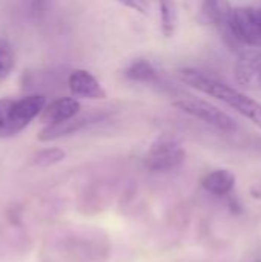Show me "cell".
Segmentation results:
<instances>
[{"label": "cell", "mask_w": 261, "mask_h": 262, "mask_svg": "<svg viewBox=\"0 0 261 262\" xmlns=\"http://www.w3.org/2000/svg\"><path fill=\"white\" fill-rule=\"evenodd\" d=\"M66 157L65 150L60 147H48L43 150H38L37 154H34L32 157V164L34 166H40V167H48V166H54L60 161H63Z\"/></svg>", "instance_id": "cell-14"}, {"label": "cell", "mask_w": 261, "mask_h": 262, "mask_svg": "<svg viewBox=\"0 0 261 262\" xmlns=\"http://www.w3.org/2000/svg\"><path fill=\"white\" fill-rule=\"evenodd\" d=\"M9 106H11V98H0V138H6Z\"/></svg>", "instance_id": "cell-16"}, {"label": "cell", "mask_w": 261, "mask_h": 262, "mask_svg": "<svg viewBox=\"0 0 261 262\" xmlns=\"http://www.w3.org/2000/svg\"><path fill=\"white\" fill-rule=\"evenodd\" d=\"M174 106L177 109H180L182 112L222 130L226 134H232L237 132L238 124L237 121L228 115L226 112H223L222 109H218L217 106H214L212 103L202 100V98H195V97H182L178 100L174 101Z\"/></svg>", "instance_id": "cell-3"}, {"label": "cell", "mask_w": 261, "mask_h": 262, "mask_svg": "<svg viewBox=\"0 0 261 262\" xmlns=\"http://www.w3.org/2000/svg\"><path fill=\"white\" fill-rule=\"evenodd\" d=\"M235 173L232 170L228 169H217L209 172L203 180H202V186L206 192H209L211 195L215 196H225L229 195L234 187H235Z\"/></svg>", "instance_id": "cell-12"}, {"label": "cell", "mask_w": 261, "mask_h": 262, "mask_svg": "<svg viewBox=\"0 0 261 262\" xmlns=\"http://www.w3.org/2000/svg\"><path fill=\"white\" fill-rule=\"evenodd\" d=\"M14 66V54L8 40L0 38V80H3Z\"/></svg>", "instance_id": "cell-15"}, {"label": "cell", "mask_w": 261, "mask_h": 262, "mask_svg": "<svg viewBox=\"0 0 261 262\" xmlns=\"http://www.w3.org/2000/svg\"><path fill=\"white\" fill-rule=\"evenodd\" d=\"M69 91L75 97L89 98V100H103L106 98V92L98 83V80L85 69H75L68 77Z\"/></svg>", "instance_id": "cell-11"}, {"label": "cell", "mask_w": 261, "mask_h": 262, "mask_svg": "<svg viewBox=\"0 0 261 262\" xmlns=\"http://www.w3.org/2000/svg\"><path fill=\"white\" fill-rule=\"evenodd\" d=\"M186 158L182 143L172 135L158 137L146 152L143 164L148 170L155 173H166L178 169Z\"/></svg>", "instance_id": "cell-2"}, {"label": "cell", "mask_w": 261, "mask_h": 262, "mask_svg": "<svg viewBox=\"0 0 261 262\" xmlns=\"http://www.w3.org/2000/svg\"><path fill=\"white\" fill-rule=\"evenodd\" d=\"M46 104V98L38 94L26 95L18 100H11L6 124V138L20 134L32 120H35Z\"/></svg>", "instance_id": "cell-5"}, {"label": "cell", "mask_w": 261, "mask_h": 262, "mask_svg": "<svg viewBox=\"0 0 261 262\" xmlns=\"http://www.w3.org/2000/svg\"><path fill=\"white\" fill-rule=\"evenodd\" d=\"M129 9L140 12L143 15H151L154 12L158 14L162 32L166 37H171L175 31L177 25V12L172 0H118Z\"/></svg>", "instance_id": "cell-6"}, {"label": "cell", "mask_w": 261, "mask_h": 262, "mask_svg": "<svg viewBox=\"0 0 261 262\" xmlns=\"http://www.w3.org/2000/svg\"><path fill=\"white\" fill-rule=\"evenodd\" d=\"M125 77L137 83H155L158 74L155 68L146 60H135L125 69Z\"/></svg>", "instance_id": "cell-13"}, {"label": "cell", "mask_w": 261, "mask_h": 262, "mask_svg": "<svg viewBox=\"0 0 261 262\" xmlns=\"http://www.w3.org/2000/svg\"><path fill=\"white\" fill-rule=\"evenodd\" d=\"M178 77L188 86H191L206 95H211V97L223 101L229 107L235 109L238 114H242L245 118H248L249 121H252L257 127L261 129V104L254 98H251L246 94L237 91L235 88H232V86H229L202 71L192 69V68L182 69L178 72Z\"/></svg>", "instance_id": "cell-1"}, {"label": "cell", "mask_w": 261, "mask_h": 262, "mask_svg": "<svg viewBox=\"0 0 261 262\" xmlns=\"http://www.w3.org/2000/svg\"><path fill=\"white\" fill-rule=\"evenodd\" d=\"M231 34L234 40L252 48H261V6L232 8Z\"/></svg>", "instance_id": "cell-4"}, {"label": "cell", "mask_w": 261, "mask_h": 262, "mask_svg": "<svg viewBox=\"0 0 261 262\" xmlns=\"http://www.w3.org/2000/svg\"><path fill=\"white\" fill-rule=\"evenodd\" d=\"M80 109H82V106H80L78 100H75L72 97H62V98L51 101L49 104H45V107L38 117L45 126H55V124L65 123V121L74 118L75 115H78Z\"/></svg>", "instance_id": "cell-10"}, {"label": "cell", "mask_w": 261, "mask_h": 262, "mask_svg": "<svg viewBox=\"0 0 261 262\" xmlns=\"http://www.w3.org/2000/svg\"><path fill=\"white\" fill-rule=\"evenodd\" d=\"M43 2H45V0H34V9H35V11H40Z\"/></svg>", "instance_id": "cell-17"}, {"label": "cell", "mask_w": 261, "mask_h": 262, "mask_svg": "<svg viewBox=\"0 0 261 262\" xmlns=\"http://www.w3.org/2000/svg\"><path fill=\"white\" fill-rule=\"evenodd\" d=\"M231 14L232 6L229 0H198V15L203 23L215 26L226 38L231 34Z\"/></svg>", "instance_id": "cell-7"}, {"label": "cell", "mask_w": 261, "mask_h": 262, "mask_svg": "<svg viewBox=\"0 0 261 262\" xmlns=\"http://www.w3.org/2000/svg\"><path fill=\"white\" fill-rule=\"evenodd\" d=\"M103 117H105V114L100 112V111L88 112V114H83V115L78 114V115H75L74 118L65 121V123H60V124H55V126H45L38 132V140L40 141H51V140H57L60 137L75 134V132L82 130L83 127L100 121Z\"/></svg>", "instance_id": "cell-9"}, {"label": "cell", "mask_w": 261, "mask_h": 262, "mask_svg": "<svg viewBox=\"0 0 261 262\" xmlns=\"http://www.w3.org/2000/svg\"><path fill=\"white\" fill-rule=\"evenodd\" d=\"M234 75L238 84L251 89H261V51L242 52L234 66Z\"/></svg>", "instance_id": "cell-8"}]
</instances>
